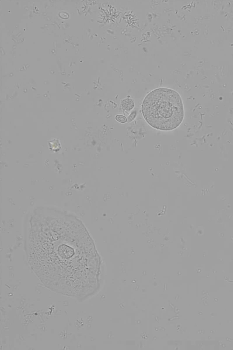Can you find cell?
Segmentation results:
<instances>
[{
  "instance_id": "cell-1",
  "label": "cell",
  "mask_w": 233,
  "mask_h": 350,
  "mask_svg": "<svg viewBox=\"0 0 233 350\" xmlns=\"http://www.w3.org/2000/svg\"><path fill=\"white\" fill-rule=\"evenodd\" d=\"M25 250L30 267L48 289L79 301L94 291L97 255L76 216L54 208H36L29 219Z\"/></svg>"
},
{
  "instance_id": "cell-2",
  "label": "cell",
  "mask_w": 233,
  "mask_h": 350,
  "mask_svg": "<svg viewBox=\"0 0 233 350\" xmlns=\"http://www.w3.org/2000/svg\"><path fill=\"white\" fill-rule=\"evenodd\" d=\"M144 119L157 130L170 131L181 124L184 119L183 103L179 93L166 88L156 89L146 96L142 105Z\"/></svg>"
},
{
  "instance_id": "cell-3",
  "label": "cell",
  "mask_w": 233,
  "mask_h": 350,
  "mask_svg": "<svg viewBox=\"0 0 233 350\" xmlns=\"http://www.w3.org/2000/svg\"><path fill=\"white\" fill-rule=\"evenodd\" d=\"M122 107L127 111H130L134 107L135 103L131 98H126L122 101Z\"/></svg>"
},
{
  "instance_id": "cell-4",
  "label": "cell",
  "mask_w": 233,
  "mask_h": 350,
  "mask_svg": "<svg viewBox=\"0 0 233 350\" xmlns=\"http://www.w3.org/2000/svg\"><path fill=\"white\" fill-rule=\"evenodd\" d=\"M115 119H116L117 121L121 123H125L127 121V119L125 116L122 115H116Z\"/></svg>"
},
{
  "instance_id": "cell-5",
  "label": "cell",
  "mask_w": 233,
  "mask_h": 350,
  "mask_svg": "<svg viewBox=\"0 0 233 350\" xmlns=\"http://www.w3.org/2000/svg\"><path fill=\"white\" fill-rule=\"evenodd\" d=\"M136 115H137V112H136V111L132 112L127 118V122H131L132 121H133L136 118Z\"/></svg>"
}]
</instances>
